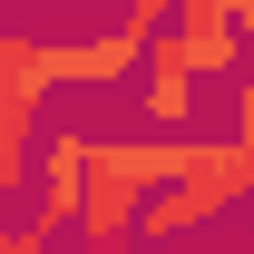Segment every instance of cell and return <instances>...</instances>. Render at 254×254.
Wrapping results in <instances>:
<instances>
[{
    "label": "cell",
    "instance_id": "obj_5",
    "mask_svg": "<svg viewBox=\"0 0 254 254\" xmlns=\"http://www.w3.org/2000/svg\"><path fill=\"white\" fill-rule=\"evenodd\" d=\"M49 49V88H127L137 59H147V39L127 30H98V39H39Z\"/></svg>",
    "mask_w": 254,
    "mask_h": 254
},
{
    "label": "cell",
    "instance_id": "obj_6",
    "mask_svg": "<svg viewBox=\"0 0 254 254\" xmlns=\"http://www.w3.org/2000/svg\"><path fill=\"white\" fill-rule=\"evenodd\" d=\"M176 49H186L195 78H225V88L254 68V39L235 30V20H205V10H186V20H176Z\"/></svg>",
    "mask_w": 254,
    "mask_h": 254
},
{
    "label": "cell",
    "instance_id": "obj_3",
    "mask_svg": "<svg viewBox=\"0 0 254 254\" xmlns=\"http://www.w3.org/2000/svg\"><path fill=\"white\" fill-rule=\"evenodd\" d=\"M88 127H39V157H30V195L20 215L39 235H78V205H88Z\"/></svg>",
    "mask_w": 254,
    "mask_h": 254
},
{
    "label": "cell",
    "instance_id": "obj_8",
    "mask_svg": "<svg viewBox=\"0 0 254 254\" xmlns=\"http://www.w3.org/2000/svg\"><path fill=\"white\" fill-rule=\"evenodd\" d=\"M176 20H186V0H127V10H118V30H127V39H166Z\"/></svg>",
    "mask_w": 254,
    "mask_h": 254
},
{
    "label": "cell",
    "instance_id": "obj_7",
    "mask_svg": "<svg viewBox=\"0 0 254 254\" xmlns=\"http://www.w3.org/2000/svg\"><path fill=\"white\" fill-rule=\"evenodd\" d=\"M39 88H0V186L30 195V157H39Z\"/></svg>",
    "mask_w": 254,
    "mask_h": 254
},
{
    "label": "cell",
    "instance_id": "obj_2",
    "mask_svg": "<svg viewBox=\"0 0 254 254\" xmlns=\"http://www.w3.org/2000/svg\"><path fill=\"white\" fill-rule=\"evenodd\" d=\"M235 205H254V157L235 147V137H186V176H176L166 195H147L137 245H176V235L235 215Z\"/></svg>",
    "mask_w": 254,
    "mask_h": 254
},
{
    "label": "cell",
    "instance_id": "obj_10",
    "mask_svg": "<svg viewBox=\"0 0 254 254\" xmlns=\"http://www.w3.org/2000/svg\"><path fill=\"white\" fill-rule=\"evenodd\" d=\"M186 10H205V20H235V30L254 39V0H186Z\"/></svg>",
    "mask_w": 254,
    "mask_h": 254
},
{
    "label": "cell",
    "instance_id": "obj_9",
    "mask_svg": "<svg viewBox=\"0 0 254 254\" xmlns=\"http://www.w3.org/2000/svg\"><path fill=\"white\" fill-rule=\"evenodd\" d=\"M225 137H235V147H245V157H254V68H245V78H235V127H225Z\"/></svg>",
    "mask_w": 254,
    "mask_h": 254
},
{
    "label": "cell",
    "instance_id": "obj_12",
    "mask_svg": "<svg viewBox=\"0 0 254 254\" xmlns=\"http://www.w3.org/2000/svg\"><path fill=\"white\" fill-rule=\"evenodd\" d=\"M20 245V215H10V186H0V254Z\"/></svg>",
    "mask_w": 254,
    "mask_h": 254
},
{
    "label": "cell",
    "instance_id": "obj_1",
    "mask_svg": "<svg viewBox=\"0 0 254 254\" xmlns=\"http://www.w3.org/2000/svg\"><path fill=\"white\" fill-rule=\"evenodd\" d=\"M186 176V137H98L88 147V205H78V254H108L137 235L147 195H166Z\"/></svg>",
    "mask_w": 254,
    "mask_h": 254
},
{
    "label": "cell",
    "instance_id": "obj_13",
    "mask_svg": "<svg viewBox=\"0 0 254 254\" xmlns=\"http://www.w3.org/2000/svg\"><path fill=\"white\" fill-rule=\"evenodd\" d=\"M108 254H157V245H137V235H127V245H108Z\"/></svg>",
    "mask_w": 254,
    "mask_h": 254
},
{
    "label": "cell",
    "instance_id": "obj_4",
    "mask_svg": "<svg viewBox=\"0 0 254 254\" xmlns=\"http://www.w3.org/2000/svg\"><path fill=\"white\" fill-rule=\"evenodd\" d=\"M127 88H137V118L157 127V137H195V88H205V78L186 68L176 30L147 39V59H137V78H127Z\"/></svg>",
    "mask_w": 254,
    "mask_h": 254
},
{
    "label": "cell",
    "instance_id": "obj_11",
    "mask_svg": "<svg viewBox=\"0 0 254 254\" xmlns=\"http://www.w3.org/2000/svg\"><path fill=\"white\" fill-rule=\"evenodd\" d=\"M10 254H59V235H39V225L20 215V245H10Z\"/></svg>",
    "mask_w": 254,
    "mask_h": 254
}]
</instances>
